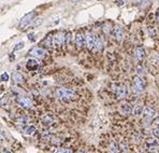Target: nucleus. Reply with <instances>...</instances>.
<instances>
[{"instance_id":"nucleus-30","label":"nucleus","mask_w":159,"mask_h":153,"mask_svg":"<svg viewBox=\"0 0 159 153\" xmlns=\"http://www.w3.org/2000/svg\"><path fill=\"white\" fill-rule=\"evenodd\" d=\"M70 2H74V3H76V2H81V1H83V0H69Z\"/></svg>"},{"instance_id":"nucleus-18","label":"nucleus","mask_w":159,"mask_h":153,"mask_svg":"<svg viewBox=\"0 0 159 153\" xmlns=\"http://www.w3.org/2000/svg\"><path fill=\"white\" fill-rule=\"evenodd\" d=\"M103 48H104V43H103L102 39H101V38H97V41H96V45H95V49H94V50L101 52V51L103 50Z\"/></svg>"},{"instance_id":"nucleus-36","label":"nucleus","mask_w":159,"mask_h":153,"mask_svg":"<svg viewBox=\"0 0 159 153\" xmlns=\"http://www.w3.org/2000/svg\"><path fill=\"white\" fill-rule=\"evenodd\" d=\"M154 153H157V152H154Z\"/></svg>"},{"instance_id":"nucleus-27","label":"nucleus","mask_w":159,"mask_h":153,"mask_svg":"<svg viewBox=\"0 0 159 153\" xmlns=\"http://www.w3.org/2000/svg\"><path fill=\"white\" fill-rule=\"evenodd\" d=\"M151 133L154 135V137L159 138V127H154L153 130H151Z\"/></svg>"},{"instance_id":"nucleus-1","label":"nucleus","mask_w":159,"mask_h":153,"mask_svg":"<svg viewBox=\"0 0 159 153\" xmlns=\"http://www.w3.org/2000/svg\"><path fill=\"white\" fill-rule=\"evenodd\" d=\"M57 97L61 100V101H71V100L75 99L76 94L75 92H73L72 90L69 88H58L56 91Z\"/></svg>"},{"instance_id":"nucleus-29","label":"nucleus","mask_w":159,"mask_h":153,"mask_svg":"<svg viewBox=\"0 0 159 153\" xmlns=\"http://www.w3.org/2000/svg\"><path fill=\"white\" fill-rule=\"evenodd\" d=\"M28 39H29L30 41H34V34H28Z\"/></svg>"},{"instance_id":"nucleus-33","label":"nucleus","mask_w":159,"mask_h":153,"mask_svg":"<svg viewBox=\"0 0 159 153\" xmlns=\"http://www.w3.org/2000/svg\"><path fill=\"white\" fill-rule=\"evenodd\" d=\"M76 153H87V152H85V151H82V150H80V151H77Z\"/></svg>"},{"instance_id":"nucleus-8","label":"nucleus","mask_w":159,"mask_h":153,"mask_svg":"<svg viewBox=\"0 0 159 153\" xmlns=\"http://www.w3.org/2000/svg\"><path fill=\"white\" fill-rule=\"evenodd\" d=\"M40 65L38 58H28L26 61V67L28 70H36Z\"/></svg>"},{"instance_id":"nucleus-20","label":"nucleus","mask_w":159,"mask_h":153,"mask_svg":"<svg viewBox=\"0 0 159 153\" xmlns=\"http://www.w3.org/2000/svg\"><path fill=\"white\" fill-rule=\"evenodd\" d=\"M42 122H43L44 125H51L54 121H53V118H52L51 115H44L43 119H42Z\"/></svg>"},{"instance_id":"nucleus-31","label":"nucleus","mask_w":159,"mask_h":153,"mask_svg":"<svg viewBox=\"0 0 159 153\" xmlns=\"http://www.w3.org/2000/svg\"><path fill=\"white\" fill-rule=\"evenodd\" d=\"M2 153H12V152H11V151H10V150L5 149V150H3V151H2Z\"/></svg>"},{"instance_id":"nucleus-13","label":"nucleus","mask_w":159,"mask_h":153,"mask_svg":"<svg viewBox=\"0 0 159 153\" xmlns=\"http://www.w3.org/2000/svg\"><path fill=\"white\" fill-rule=\"evenodd\" d=\"M144 109H145V108H144L142 105H136L134 108H133L132 113L136 115V116H141L142 114H144Z\"/></svg>"},{"instance_id":"nucleus-10","label":"nucleus","mask_w":159,"mask_h":153,"mask_svg":"<svg viewBox=\"0 0 159 153\" xmlns=\"http://www.w3.org/2000/svg\"><path fill=\"white\" fill-rule=\"evenodd\" d=\"M115 92H116V95H117L118 98H119V99H123V98H125L126 96H127V93H128L127 86H126V85H119V86L116 88Z\"/></svg>"},{"instance_id":"nucleus-14","label":"nucleus","mask_w":159,"mask_h":153,"mask_svg":"<svg viewBox=\"0 0 159 153\" xmlns=\"http://www.w3.org/2000/svg\"><path fill=\"white\" fill-rule=\"evenodd\" d=\"M43 44L46 46V48H53L54 45V36L52 34H49L45 39H44V41H43Z\"/></svg>"},{"instance_id":"nucleus-26","label":"nucleus","mask_w":159,"mask_h":153,"mask_svg":"<svg viewBox=\"0 0 159 153\" xmlns=\"http://www.w3.org/2000/svg\"><path fill=\"white\" fill-rule=\"evenodd\" d=\"M1 81L2 82H7L9 81V74L7 72H2L1 73Z\"/></svg>"},{"instance_id":"nucleus-2","label":"nucleus","mask_w":159,"mask_h":153,"mask_svg":"<svg viewBox=\"0 0 159 153\" xmlns=\"http://www.w3.org/2000/svg\"><path fill=\"white\" fill-rule=\"evenodd\" d=\"M16 101H17V103H19L21 107H23L24 109H31V108L34 107L32 100H31L29 97H26V96L19 95L17 98H16Z\"/></svg>"},{"instance_id":"nucleus-4","label":"nucleus","mask_w":159,"mask_h":153,"mask_svg":"<svg viewBox=\"0 0 159 153\" xmlns=\"http://www.w3.org/2000/svg\"><path fill=\"white\" fill-rule=\"evenodd\" d=\"M29 53H30L32 56H34L36 58H38V59H43V58H45L46 55H47L46 50L42 49V48H40V46L32 48V49L29 51Z\"/></svg>"},{"instance_id":"nucleus-25","label":"nucleus","mask_w":159,"mask_h":153,"mask_svg":"<svg viewBox=\"0 0 159 153\" xmlns=\"http://www.w3.org/2000/svg\"><path fill=\"white\" fill-rule=\"evenodd\" d=\"M55 153H72L70 149H64V148H59L55 151Z\"/></svg>"},{"instance_id":"nucleus-32","label":"nucleus","mask_w":159,"mask_h":153,"mask_svg":"<svg viewBox=\"0 0 159 153\" xmlns=\"http://www.w3.org/2000/svg\"><path fill=\"white\" fill-rule=\"evenodd\" d=\"M156 19H157V23L159 24V12L157 13V17H156Z\"/></svg>"},{"instance_id":"nucleus-6","label":"nucleus","mask_w":159,"mask_h":153,"mask_svg":"<svg viewBox=\"0 0 159 153\" xmlns=\"http://www.w3.org/2000/svg\"><path fill=\"white\" fill-rule=\"evenodd\" d=\"M34 12H31V13L26 14L23 19H21V22H19V27L21 29H22V28H26V27L29 26L31 22L34 21Z\"/></svg>"},{"instance_id":"nucleus-15","label":"nucleus","mask_w":159,"mask_h":153,"mask_svg":"<svg viewBox=\"0 0 159 153\" xmlns=\"http://www.w3.org/2000/svg\"><path fill=\"white\" fill-rule=\"evenodd\" d=\"M136 56L139 61H143L145 58V51L143 48H136Z\"/></svg>"},{"instance_id":"nucleus-35","label":"nucleus","mask_w":159,"mask_h":153,"mask_svg":"<svg viewBox=\"0 0 159 153\" xmlns=\"http://www.w3.org/2000/svg\"><path fill=\"white\" fill-rule=\"evenodd\" d=\"M156 59L158 61V63H159V55H156Z\"/></svg>"},{"instance_id":"nucleus-28","label":"nucleus","mask_w":159,"mask_h":153,"mask_svg":"<svg viewBox=\"0 0 159 153\" xmlns=\"http://www.w3.org/2000/svg\"><path fill=\"white\" fill-rule=\"evenodd\" d=\"M42 22H43V19H37L36 22H34V24L32 25L34 27H37V26H39V25H41L42 24Z\"/></svg>"},{"instance_id":"nucleus-17","label":"nucleus","mask_w":159,"mask_h":153,"mask_svg":"<svg viewBox=\"0 0 159 153\" xmlns=\"http://www.w3.org/2000/svg\"><path fill=\"white\" fill-rule=\"evenodd\" d=\"M13 82L15 84H19V83H23L24 82V76H22V73L16 72L13 74Z\"/></svg>"},{"instance_id":"nucleus-7","label":"nucleus","mask_w":159,"mask_h":153,"mask_svg":"<svg viewBox=\"0 0 159 153\" xmlns=\"http://www.w3.org/2000/svg\"><path fill=\"white\" fill-rule=\"evenodd\" d=\"M96 41H97L96 37L93 34H90V32H88V34L85 36V44H86L88 50H94V49H95Z\"/></svg>"},{"instance_id":"nucleus-5","label":"nucleus","mask_w":159,"mask_h":153,"mask_svg":"<svg viewBox=\"0 0 159 153\" xmlns=\"http://www.w3.org/2000/svg\"><path fill=\"white\" fill-rule=\"evenodd\" d=\"M67 41V34L62 31H58L54 34V45L60 46Z\"/></svg>"},{"instance_id":"nucleus-11","label":"nucleus","mask_w":159,"mask_h":153,"mask_svg":"<svg viewBox=\"0 0 159 153\" xmlns=\"http://www.w3.org/2000/svg\"><path fill=\"white\" fill-rule=\"evenodd\" d=\"M75 44L79 50H81L84 46V44H85V36L83 34H77L75 36Z\"/></svg>"},{"instance_id":"nucleus-19","label":"nucleus","mask_w":159,"mask_h":153,"mask_svg":"<svg viewBox=\"0 0 159 153\" xmlns=\"http://www.w3.org/2000/svg\"><path fill=\"white\" fill-rule=\"evenodd\" d=\"M34 132H36V126H34V125H29V126H27L26 128H25V130H24L25 135H27V136H31V135H34Z\"/></svg>"},{"instance_id":"nucleus-23","label":"nucleus","mask_w":159,"mask_h":153,"mask_svg":"<svg viewBox=\"0 0 159 153\" xmlns=\"http://www.w3.org/2000/svg\"><path fill=\"white\" fill-rule=\"evenodd\" d=\"M24 46H25L24 42H19V43H17V44H16V45L14 46V49H13V52H16V51L22 50V49H24Z\"/></svg>"},{"instance_id":"nucleus-9","label":"nucleus","mask_w":159,"mask_h":153,"mask_svg":"<svg viewBox=\"0 0 159 153\" xmlns=\"http://www.w3.org/2000/svg\"><path fill=\"white\" fill-rule=\"evenodd\" d=\"M114 37H115L116 41H118V42L123 41V39H124V30H123L121 26L116 25L114 27Z\"/></svg>"},{"instance_id":"nucleus-3","label":"nucleus","mask_w":159,"mask_h":153,"mask_svg":"<svg viewBox=\"0 0 159 153\" xmlns=\"http://www.w3.org/2000/svg\"><path fill=\"white\" fill-rule=\"evenodd\" d=\"M133 85H134V90L138 93H142L145 90V81L141 76H136L133 78Z\"/></svg>"},{"instance_id":"nucleus-12","label":"nucleus","mask_w":159,"mask_h":153,"mask_svg":"<svg viewBox=\"0 0 159 153\" xmlns=\"http://www.w3.org/2000/svg\"><path fill=\"white\" fill-rule=\"evenodd\" d=\"M121 113H123V114H130V113H132L133 108L129 103H124V105L121 106Z\"/></svg>"},{"instance_id":"nucleus-34","label":"nucleus","mask_w":159,"mask_h":153,"mask_svg":"<svg viewBox=\"0 0 159 153\" xmlns=\"http://www.w3.org/2000/svg\"><path fill=\"white\" fill-rule=\"evenodd\" d=\"M123 3H124V2H123V0H119V2H118V4H119V6H121Z\"/></svg>"},{"instance_id":"nucleus-16","label":"nucleus","mask_w":159,"mask_h":153,"mask_svg":"<svg viewBox=\"0 0 159 153\" xmlns=\"http://www.w3.org/2000/svg\"><path fill=\"white\" fill-rule=\"evenodd\" d=\"M144 115L148 119H151V118L156 116V111L153 108H145L144 109Z\"/></svg>"},{"instance_id":"nucleus-22","label":"nucleus","mask_w":159,"mask_h":153,"mask_svg":"<svg viewBox=\"0 0 159 153\" xmlns=\"http://www.w3.org/2000/svg\"><path fill=\"white\" fill-rule=\"evenodd\" d=\"M110 150L113 153H118V145L115 142H111L110 143Z\"/></svg>"},{"instance_id":"nucleus-24","label":"nucleus","mask_w":159,"mask_h":153,"mask_svg":"<svg viewBox=\"0 0 159 153\" xmlns=\"http://www.w3.org/2000/svg\"><path fill=\"white\" fill-rule=\"evenodd\" d=\"M136 72H138V74H139V76H144V74H145V70H144V68L143 67H141V66H138V67H136Z\"/></svg>"},{"instance_id":"nucleus-21","label":"nucleus","mask_w":159,"mask_h":153,"mask_svg":"<svg viewBox=\"0 0 159 153\" xmlns=\"http://www.w3.org/2000/svg\"><path fill=\"white\" fill-rule=\"evenodd\" d=\"M102 30H103V32L106 34H109L111 32V25L110 24H108V23H106L104 25L102 26Z\"/></svg>"}]
</instances>
